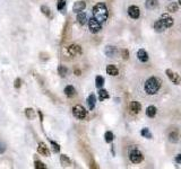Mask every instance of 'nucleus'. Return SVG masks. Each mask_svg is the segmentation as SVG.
<instances>
[{
  "label": "nucleus",
  "instance_id": "1",
  "mask_svg": "<svg viewBox=\"0 0 181 169\" xmlns=\"http://www.w3.org/2000/svg\"><path fill=\"white\" fill-rule=\"evenodd\" d=\"M93 17L95 18L96 20H99L100 23H103V22H106L108 19V15H109V11H108V8H106V3L103 2H99L96 3L95 6L93 7Z\"/></svg>",
  "mask_w": 181,
  "mask_h": 169
},
{
  "label": "nucleus",
  "instance_id": "2",
  "mask_svg": "<svg viewBox=\"0 0 181 169\" xmlns=\"http://www.w3.org/2000/svg\"><path fill=\"white\" fill-rule=\"evenodd\" d=\"M161 87V82L157 78L155 77H151L148 78L145 82V91L147 93L148 95H155Z\"/></svg>",
  "mask_w": 181,
  "mask_h": 169
},
{
  "label": "nucleus",
  "instance_id": "3",
  "mask_svg": "<svg viewBox=\"0 0 181 169\" xmlns=\"http://www.w3.org/2000/svg\"><path fill=\"white\" fill-rule=\"evenodd\" d=\"M129 159L132 163H140L144 159L142 152L136 148H130L129 149Z\"/></svg>",
  "mask_w": 181,
  "mask_h": 169
},
{
  "label": "nucleus",
  "instance_id": "4",
  "mask_svg": "<svg viewBox=\"0 0 181 169\" xmlns=\"http://www.w3.org/2000/svg\"><path fill=\"white\" fill-rule=\"evenodd\" d=\"M72 114H74V116L76 118H78V120H83V118H85L86 115H87V112L84 107H83L82 105H76L72 107Z\"/></svg>",
  "mask_w": 181,
  "mask_h": 169
},
{
  "label": "nucleus",
  "instance_id": "5",
  "mask_svg": "<svg viewBox=\"0 0 181 169\" xmlns=\"http://www.w3.org/2000/svg\"><path fill=\"white\" fill-rule=\"evenodd\" d=\"M158 20H160V23L162 24V26L164 27V29L169 28V27H171L172 25H173V18H172L169 14H163Z\"/></svg>",
  "mask_w": 181,
  "mask_h": 169
},
{
  "label": "nucleus",
  "instance_id": "6",
  "mask_svg": "<svg viewBox=\"0 0 181 169\" xmlns=\"http://www.w3.org/2000/svg\"><path fill=\"white\" fill-rule=\"evenodd\" d=\"M88 27H89V31H91V32L96 34V33H99L100 31H101V23L93 17V18H91V19L88 20Z\"/></svg>",
  "mask_w": 181,
  "mask_h": 169
},
{
  "label": "nucleus",
  "instance_id": "7",
  "mask_svg": "<svg viewBox=\"0 0 181 169\" xmlns=\"http://www.w3.org/2000/svg\"><path fill=\"white\" fill-rule=\"evenodd\" d=\"M67 52H68V54L71 56H79V54L82 53V47H80L79 45H77V44H71V45L68 46Z\"/></svg>",
  "mask_w": 181,
  "mask_h": 169
},
{
  "label": "nucleus",
  "instance_id": "8",
  "mask_svg": "<svg viewBox=\"0 0 181 169\" xmlns=\"http://www.w3.org/2000/svg\"><path fill=\"white\" fill-rule=\"evenodd\" d=\"M86 8V3L85 1H83V0H79V1H76L74 3V6H72V11L76 14H79L82 13L83 10Z\"/></svg>",
  "mask_w": 181,
  "mask_h": 169
},
{
  "label": "nucleus",
  "instance_id": "9",
  "mask_svg": "<svg viewBox=\"0 0 181 169\" xmlns=\"http://www.w3.org/2000/svg\"><path fill=\"white\" fill-rule=\"evenodd\" d=\"M165 73H166V76H168L169 78L171 79L172 82H175V84H179L181 82V78L180 76L177 75V73H175V72L172 71V70H170V69H168L166 71H165Z\"/></svg>",
  "mask_w": 181,
  "mask_h": 169
},
{
  "label": "nucleus",
  "instance_id": "10",
  "mask_svg": "<svg viewBox=\"0 0 181 169\" xmlns=\"http://www.w3.org/2000/svg\"><path fill=\"white\" fill-rule=\"evenodd\" d=\"M128 15L131 17L132 19H137L140 15V11H139V8L137 6H130L128 8Z\"/></svg>",
  "mask_w": 181,
  "mask_h": 169
},
{
  "label": "nucleus",
  "instance_id": "11",
  "mask_svg": "<svg viewBox=\"0 0 181 169\" xmlns=\"http://www.w3.org/2000/svg\"><path fill=\"white\" fill-rule=\"evenodd\" d=\"M104 53H106V56H109V58H113V56H115L118 54V50L114 46L108 45L106 47V50H104Z\"/></svg>",
  "mask_w": 181,
  "mask_h": 169
},
{
  "label": "nucleus",
  "instance_id": "12",
  "mask_svg": "<svg viewBox=\"0 0 181 169\" xmlns=\"http://www.w3.org/2000/svg\"><path fill=\"white\" fill-rule=\"evenodd\" d=\"M37 152H39L40 155H42V156H45V157H49V156H50V151H49V149H48V146H45V143H43V142H40V143H39Z\"/></svg>",
  "mask_w": 181,
  "mask_h": 169
},
{
  "label": "nucleus",
  "instance_id": "13",
  "mask_svg": "<svg viewBox=\"0 0 181 169\" xmlns=\"http://www.w3.org/2000/svg\"><path fill=\"white\" fill-rule=\"evenodd\" d=\"M137 56H138V60L140 62H147L148 61V54L146 53V51L143 49L138 50L137 52Z\"/></svg>",
  "mask_w": 181,
  "mask_h": 169
},
{
  "label": "nucleus",
  "instance_id": "14",
  "mask_svg": "<svg viewBox=\"0 0 181 169\" xmlns=\"http://www.w3.org/2000/svg\"><path fill=\"white\" fill-rule=\"evenodd\" d=\"M95 104H96V97H95V95L94 94H91L87 97V105H88V107L89 109L92 111L93 108L95 107Z\"/></svg>",
  "mask_w": 181,
  "mask_h": 169
},
{
  "label": "nucleus",
  "instance_id": "15",
  "mask_svg": "<svg viewBox=\"0 0 181 169\" xmlns=\"http://www.w3.org/2000/svg\"><path fill=\"white\" fill-rule=\"evenodd\" d=\"M106 73H108V75H110V76H118L119 70H118V68H117L115 65L109 64L108 67H106Z\"/></svg>",
  "mask_w": 181,
  "mask_h": 169
},
{
  "label": "nucleus",
  "instance_id": "16",
  "mask_svg": "<svg viewBox=\"0 0 181 169\" xmlns=\"http://www.w3.org/2000/svg\"><path fill=\"white\" fill-rule=\"evenodd\" d=\"M41 11H42V14L44 15V16H46L48 18H50V19H51V18L53 17L52 16V13H51V9H50L48 6H44V5H43V6H41Z\"/></svg>",
  "mask_w": 181,
  "mask_h": 169
},
{
  "label": "nucleus",
  "instance_id": "17",
  "mask_svg": "<svg viewBox=\"0 0 181 169\" xmlns=\"http://www.w3.org/2000/svg\"><path fill=\"white\" fill-rule=\"evenodd\" d=\"M77 22H78L80 25H85L87 23V16H86L85 13H79L77 15Z\"/></svg>",
  "mask_w": 181,
  "mask_h": 169
},
{
  "label": "nucleus",
  "instance_id": "18",
  "mask_svg": "<svg viewBox=\"0 0 181 169\" xmlns=\"http://www.w3.org/2000/svg\"><path fill=\"white\" fill-rule=\"evenodd\" d=\"M130 109H131L134 113H139V111L142 109V106L139 104L138 101H131V104H130Z\"/></svg>",
  "mask_w": 181,
  "mask_h": 169
},
{
  "label": "nucleus",
  "instance_id": "19",
  "mask_svg": "<svg viewBox=\"0 0 181 169\" xmlns=\"http://www.w3.org/2000/svg\"><path fill=\"white\" fill-rule=\"evenodd\" d=\"M65 94H66V96H68V97L75 96V94H76L75 88L72 87V86H67V87L65 88Z\"/></svg>",
  "mask_w": 181,
  "mask_h": 169
},
{
  "label": "nucleus",
  "instance_id": "20",
  "mask_svg": "<svg viewBox=\"0 0 181 169\" xmlns=\"http://www.w3.org/2000/svg\"><path fill=\"white\" fill-rule=\"evenodd\" d=\"M169 140L171 141V142L175 143L179 141V133L177 131H172L171 133L169 134Z\"/></svg>",
  "mask_w": 181,
  "mask_h": 169
},
{
  "label": "nucleus",
  "instance_id": "21",
  "mask_svg": "<svg viewBox=\"0 0 181 169\" xmlns=\"http://www.w3.org/2000/svg\"><path fill=\"white\" fill-rule=\"evenodd\" d=\"M145 6L147 9H154L155 7L157 6V0H146Z\"/></svg>",
  "mask_w": 181,
  "mask_h": 169
},
{
  "label": "nucleus",
  "instance_id": "22",
  "mask_svg": "<svg viewBox=\"0 0 181 169\" xmlns=\"http://www.w3.org/2000/svg\"><path fill=\"white\" fill-rule=\"evenodd\" d=\"M146 115L148 117H154L156 115V107L155 106H148L146 109Z\"/></svg>",
  "mask_w": 181,
  "mask_h": 169
},
{
  "label": "nucleus",
  "instance_id": "23",
  "mask_svg": "<svg viewBox=\"0 0 181 169\" xmlns=\"http://www.w3.org/2000/svg\"><path fill=\"white\" fill-rule=\"evenodd\" d=\"M25 115H26V117L27 118H30V120H34V118H35V113H34L33 108H26V109H25Z\"/></svg>",
  "mask_w": 181,
  "mask_h": 169
},
{
  "label": "nucleus",
  "instance_id": "24",
  "mask_svg": "<svg viewBox=\"0 0 181 169\" xmlns=\"http://www.w3.org/2000/svg\"><path fill=\"white\" fill-rule=\"evenodd\" d=\"M109 97H110V96H109V93L106 90V89H101V90L99 91V98H100V101H104V99H108Z\"/></svg>",
  "mask_w": 181,
  "mask_h": 169
},
{
  "label": "nucleus",
  "instance_id": "25",
  "mask_svg": "<svg viewBox=\"0 0 181 169\" xmlns=\"http://www.w3.org/2000/svg\"><path fill=\"white\" fill-rule=\"evenodd\" d=\"M103 84H104V78L101 77V76H97L95 78V86L97 88H102Z\"/></svg>",
  "mask_w": 181,
  "mask_h": 169
},
{
  "label": "nucleus",
  "instance_id": "26",
  "mask_svg": "<svg viewBox=\"0 0 181 169\" xmlns=\"http://www.w3.org/2000/svg\"><path fill=\"white\" fill-rule=\"evenodd\" d=\"M60 163H61L62 166H68V165H70V159L67 156L62 155V156L60 157Z\"/></svg>",
  "mask_w": 181,
  "mask_h": 169
},
{
  "label": "nucleus",
  "instance_id": "27",
  "mask_svg": "<svg viewBox=\"0 0 181 169\" xmlns=\"http://www.w3.org/2000/svg\"><path fill=\"white\" fill-rule=\"evenodd\" d=\"M67 72H68V70H67L66 67H63V65H59L58 67V73L60 75V77H65L67 75Z\"/></svg>",
  "mask_w": 181,
  "mask_h": 169
},
{
  "label": "nucleus",
  "instance_id": "28",
  "mask_svg": "<svg viewBox=\"0 0 181 169\" xmlns=\"http://www.w3.org/2000/svg\"><path fill=\"white\" fill-rule=\"evenodd\" d=\"M104 139H106V142L111 143L112 141H113V133L110 132V131L106 132V134H104Z\"/></svg>",
  "mask_w": 181,
  "mask_h": 169
},
{
  "label": "nucleus",
  "instance_id": "29",
  "mask_svg": "<svg viewBox=\"0 0 181 169\" xmlns=\"http://www.w3.org/2000/svg\"><path fill=\"white\" fill-rule=\"evenodd\" d=\"M168 10L169 11H171V13H175V11H178V3L177 2H171L170 5H169Z\"/></svg>",
  "mask_w": 181,
  "mask_h": 169
},
{
  "label": "nucleus",
  "instance_id": "30",
  "mask_svg": "<svg viewBox=\"0 0 181 169\" xmlns=\"http://www.w3.org/2000/svg\"><path fill=\"white\" fill-rule=\"evenodd\" d=\"M154 29L156 32H163V31H164V27L162 26V24L160 23V20H156L154 23Z\"/></svg>",
  "mask_w": 181,
  "mask_h": 169
},
{
  "label": "nucleus",
  "instance_id": "31",
  "mask_svg": "<svg viewBox=\"0 0 181 169\" xmlns=\"http://www.w3.org/2000/svg\"><path fill=\"white\" fill-rule=\"evenodd\" d=\"M34 167H35L36 169H46L45 165H44L42 161H37V160H36L35 163H34Z\"/></svg>",
  "mask_w": 181,
  "mask_h": 169
},
{
  "label": "nucleus",
  "instance_id": "32",
  "mask_svg": "<svg viewBox=\"0 0 181 169\" xmlns=\"http://www.w3.org/2000/svg\"><path fill=\"white\" fill-rule=\"evenodd\" d=\"M140 133H142L143 137L146 138V139H151V138H152V134H151V132L148 131V129H143Z\"/></svg>",
  "mask_w": 181,
  "mask_h": 169
},
{
  "label": "nucleus",
  "instance_id": "33",
  "mask_svg": "<svg viewBox=\"0 0 181 169\" xmlns=\"http://www.w3.org/2000/svg\"><path fill=\"white\" fill-rule=\"evenodd\" d=\"M66 6V0H59L58 3H57V9L58 10H62Z\"/></svg>",
  "mask_w": 181,
  "mask_h": 169
},
{
  "label": "nucleus",
  "instance_id": "34",
  "mask_svg": "<svg viewBox=\"0 0 181 169\" xmlns=\"http://www.w3.org/2000/svg\"><path fill=\"white\" fill-rule=\"evenodd\" d=\"M50 143H51V146H52V148H53V151H54V152H59L60 151V146L59 144L56 143L54 141H52V140H50Z\"/></svg>",
  "mask_w": 181,
  "mask_h": 169
},
{
  "label": "nucleus",
  "instance_id": "35",
  "mask_svg": "<svg viewBox=\"0 0 181 169\" xmlns=\"http://www.w3.org/2000/svg\"><path fill=\"white\" fill-rule=\"evenodd\" d=\"M20 86H22V80H20V78H17L16 80H15L14 87L16 88V89H18V88H20Z\"/></svg>",
  "mask_w": 181,
  "mask_h": 169
},
{
  "label": "nucleus",
  "instance_id": "36",
  "mask_svg": "<svg viewBox=\"0 0 181 169\" xmlns=\"http://www.w3.org/2000/svg\"><path fill=\"white\" fill-rule=\"evenodd\" d=\"M5 151H6V146H5V144H3V143L0 142V155H1V153H3Z\"/></svg>",
  "mask_w": 181,
  "mask_h": 169
},
{
  "label": "nucleus",
  "instance_id": "37",
  "mask_svg": "<svg viewBox=\"0 0 181 169\" xmlns=\"http://www.w3.org/2000/svg\"><path fill=\"white\" fill-rule=\"evenodd\" d=\"M122 56H123V58H125V59H128V51H127V50H123Z\"/></svg>",
  "mask_w": 181,
  "mask_h": 169
},
{
  "label": "nucleus",
  "instance_id": "38",
  "mask_svg": "<svg viewBox=\"0 0 181 169\" xmlns=\"http://www.w3.org/2000/svg\"><path fill=\"white\" fill-rule=\"evenodd\" d=\"M175 161L178 163H181V155H178L177 156V158H175Z\"/></svg>",
  "mask_w": 181,
  "mask_h": 169
},
{
  "label": "nucleus",
  "instance_id": "39",
  "mask_svg": "<svg viewBox=\"0 0 181 169\" xmlns=\"http://www.w3.org/2000/svg\"><path fill=\"white\" fill-rule=\"evenodd\" d=\"M76 73H77V76H79V73H80V71H79V70H76Z\"/></svg>",
  "mask_w": 181,
  "mask_h": 169
},
{
  "label": "nucleus",
  "instance_id": "40",
  "mask_svg": "<svg viewBox=\"0 0 181 169\" xmlns=\"http://www.w3.org/2000/svg\"><path fill=\"white\" fill-rule=\"evenodd\" d=\"M179 5H181V0H179Z\"/></svg>",
  "mask_w": 181,
  "mask_h": 169
}]
</instances>
